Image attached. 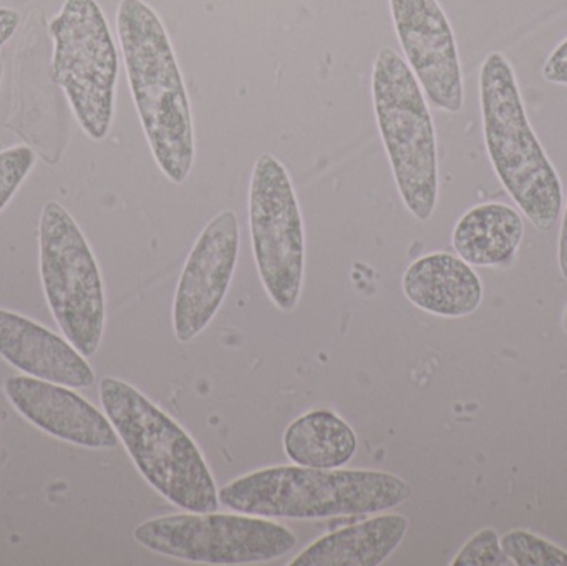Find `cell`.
Masks as SVG:
<instances>
[{
    "mask_svg": "<svg viewBox=\"0 0 567 566\" xmlns=\"http://www.w3.org/2000/svg\"><path fill=\"white\" fill-rule=\"evenodd\" d=\"M116 30L133 102L153 158L182 185L195 163V126L185 79L158 13L143 0H122Z\"/></svg>",
    "mask_w": 567,
    "mask_h": 566,
    "instance_id": "cell-1",
    "label": "cell"
},
{
    "mask_svg": "<svg viewBox=\"0 0 567 566\" xmlns=\"http://www.w3.org/2000/svg\"><path fill=\"white\" fill-rule=\"evenodd\" d=\"M412 494L409 482L389 472L284 465L229 482L219 491V504L256 517L326 521L382 514Z\"/></svg>",
    "mask_w": 567,
    "mask_h": 566,
    "instance_id": "cell-2",
    "label": "cell"
},
{
    "mask_svg": "<svg viewBox=\"0 0 567 566\" xmlns=\"http://www.w3.org/2000/svg\"><path fill=\"white\" fill-rule=\"evenodd\" d=\"M100 401L133 464L166 501L193 514L218 512L219 492L192 435L128 382L105 378Z\"/></svg>",
    "mask_w": 567,
    "mask_h": 566,
    "instance_id": "cell-3",
    "label": "cell"
},
{
    "mask_svg": "<svg viewBox=\"0 0 567 566\" xmlns=\"http://www.w3.org/2000/svg\"><path fill=\"white\" fill-rule=\"evenodd\" d=\"M480 100L486 150L499 182L526 218L549 231L561 216V179L533 132L515 70L503 53H489L483 62Z\"/></svg>",
    "mask_w": 567,
    "mask_h": 566,
    "instance_id": "cell-4",
    "label": "cell"
},
{
    "mask_svg": "<svg viewBox=\"0 0 567 566\" xmlns=\"http://www.w3.org/2000/svg\"><path fill=\"white\" fill-rule=\"evenodd\" d=\"M372 99L403 205L416 219L426 222L439 202L435 126L415 73L390 47L377 53Z\"/></svg>",
    "mask_w": 567,
    "mask_h": 566,
    "instance_id": "cell-5",
    "label": "cell"
},
{
    "mask_svg": "<svg viewBox=\"0 0 567 566\" xmlns=\"http://www.w3.org/2000/svg\"><path fill=\"white\" fill-rule=\"evenodd\" d=\"M53 82L90 138L109 135L115 115L118 49L96 0H65L50 20Z\"/></svg>",
    "mask_w": 567,
    "mask_h": 566,
    "instance_id": "cell-6",
    "label": "cell"
},
{
    "mask_svg": "<svg viewBox=\"0 0 567 566\" xmlns=\"http://www.w3.org/2000/svg\"><path fill=\"white\" fill-rule=\"evenodd\" d=\"M39 251L40 278L53 318L66 341L92 358L105 329V288L89 241L60 203L43 205Z\"/></svg>",
    "mask_w": 567,
    "mask_h": 566,
    "instance_id": "cell-7",
    "label": "cell"
},
{
    "mask_svg": "<svg viewBox=\"0 0 567 566\" xmlns=\"http://www.w3.org/2000/svg\"><path fill=\"white\" fill-rule=\"evenodd\" d=\"M133 538L153 554L206 565L265 564L297 545L296 535L284 525L238 512L152 518L135 528Z\"/></svg>",
    "mask_w": 567,
    "mask_h": 566,
    "instance_id": "cell-8",
    "label": "cell"
},
{
    "mask_svg": "<svg viewBox=\"0 0 567 566\" xmlns=\"http://www.w3.org/2000/svg\"><path fill=\"white\" fill-rule=\"evenodd\" d=\"M249 229L259 278L281 311L302 291L306 238L299 199L286 166L271 153L256 159L249 183Z\"/></svg>",
    "mask_w": 567,
    "mask_h": 566,
    "instance_id": "cell-9",
    "label": "cell"
},
{
    "mask_svg": "<svg viewBox=\"0 0 567 566\" xmlns=\"http://www.w3.org/2000/svg\"><path fill=\"white\" fill-rule=\"evenodd\" d=\"M239 222L231 209L203 229L189 251L173 301V329L182 344L202 335L221 309L239 256Z\"/></svg>",
    "mask_w": 567,
    "mask_h": 566,
    "instance_id": "cell-10",
    "label": "cell"
},
{
    "mask_svg": "<svg viewBox=\"0 0 567 566\" xmlns=\"http://www.w3.org/2000/svg\"><path fill=\"white\" fill-rule=\"evenodd\" d=\"M393 25L412 72L436 109H463L455 33L439 0H390Z\"/></svg>",
    "mask_w": 567,
    "mask_h": 566,
    "instance_id": "cell-11",
    "label": "cell"
},
{
    "mask_svg": "<svg viewBox=\"0 0 567 566\" xmlns=\"http://www.w3.org/2000/svg\"><path fill=\"white\" fill-rule=\"evenodd\" d=\"M3 389L20 415L60 441L86 449L118 445V434L109 418L63 385L16 375L7 379Z\"/></svg>",
    "mask_w": 567,
    "mask_h": 566,
    "instance_id": "cell-12",
    "label": "cell"
},
{
    "mask_svg": "<svg viewBox=\"0 0 567 566\" xmlns=\"http://www.w3.org/2000/svg\"><path fill=\"white\" fill-rule=\"evenodd\" d=\"M0 356L32 378L66 388H90L93 369L69 341L32 319L0 309Z\"/></svg>",
    "mask_w": 567,
    "mask_h": 566,
    "instance_id": "cell-13",
    "label": "cell"
},
{
    "mask_svg": "<svg viewBox=\"0 0 567 566\" xmlns=\"http://www.w3.org/2000/svg\"><path fill=\"white\" fill-rule=\"evenodd\" d=\"M405 298L440 318H465L482 305L483 286L460 256L436 251L413 261L402 279Z\"/></svg>",
    "mask_w": 567,
    "mask_h": 566,
    "instance_id": "cell-14",
    "label": "cell"
},
{
    "mask_svg": "<svg viewBox=\"0 0 567 566\" xmlns=\"http://www.w3.org/2000/svg\"><path fill=\"white\" fill-rule=\"evenodd\" d=\"M409 518L385 514L330 532L303 548L290 566H379L400 547Z\"/></svg>",
    "mask_w": 567,
    "mask_h": 566,
    "instance_id": "cell-15",
    "label": "cell"
},
{
    "mask_svg": "<svg viewBox=\"0 0 567 566\" xmlns=\"http://www.w3.org/2000/svg\"><path fill=\"white\" fill-rule=\"evenodd\" d=\"M525 223L512 206L483 203L466 212L453 229L455 251L470 266H505L515 258Z\"/></svg>",
    "mask_w": 567,
    "mask_h": 566,
    "instance_id": "cell-16",
    "label": "cell"
},
{
    "mask_svg": "<svg viewBox=\"0 0 567 566\" xmlns=\"http://www.w3.org/2000/svg\"><path fill=\"white\" fill-rule=\"evenodd\" d=\"M284 452L292 464L310 469H340L357 452V434L336 412L316 409L287 425Z\"/></svg>",
    "mask_w": 567,
    "mask_h": 566,
    "instance_id": "cell-17",
    "label": "cell"
},
{
    "mask_svg": "<svg viewBox=\"0 0 567 566\" xmlns=\"http://www.w3.org/2000/svg\"><path fill=\"white\" fill-rule=\"evenodd\" d=\"M503 552L513 565L567 566V552L525 531H513L502 538Z\"/></svg>",
    "mask_w": 567,
    "mask_h": 566,
    "instance_id": "cell-18",
    "label": "cell"
},
{
    "mask_svg": "<svg viewBox=\"0 0 567 566\" xmlns=\"http://www.w3.org/2000/svg\"><path fill=\"white\" fill-rule=\"evenodd\" d=\"M35 165V153L25 145L0 152V212L9 205L17 189Z\"/></svg>",
    "mask_w": 567,
    "mask_h": 566,
    "instance_id": "cell-19",
    "label": "cell"
},
{
    "mask_svg": "<svg viewBox=\"0 0 567 566\" xmlns=\"http://www.w3.org/2000/svg\"><path fill=\"white\" fill-rule=\"evenodd\" d=\"M508 562L502 547V538L492 528L478 532L458 552L452 566H499Z\"/></svg>",
    "mask_w": 567,
    "mask_h": 566,
    "instance_id": "cell-20",
    "label": "cell"
},
{
    "mask_svg": "<svg viewBox=\"0 0 567 566\" xmlns=\"http://www.w3.org/2000/svg\"><path fill=\"white\" fill-rule=\"evenodd\" d=\"M543 76L549 83L567 85V39L546 60L543 66Z\"/></svg>",
    "mask_w": 567,
    "mask_h": 566,
    "instance_id": "cell-21",
    "label": "cell"
},
{
    "mask_svg": "<svg viewBox=\"0 0 567 566\" xmlns=\"http://www.w3.org/2000/svg\"><path fill=\"white\" fill-rule=\"evenodd\" d=\"M20 25V13L9 7H0V47L6 45Z\"/></svg>",
    "mask_w": 567,
    "mask_h": 566,
    "instance_id": "cell-22",
    "label": "cell"
},
{
    "mask_svg": "<svg viewBox=\"0 0 567 566\" xmlns=\"http://www.w3.org/2000/svg\"><path fill=\"white\" fill-rule=\"evenodd\" d=\"M558 259L563 278L567 281V203L565 216H563L561 235H559Z\"/></svg>",
    "mask_w": 567,
    "mask_h": 566,
    "instance_id": "cell-23",
    "label": "cell"
},
{
    "mask_svg": "<svg viewBox=\"0 0 567 566\" xmlns=\"http://www.w3.org/2000/svg\"><path fill=\"white\" fill-rule=\"evenodd\" d=\"M2 76H3V63H2V60H0V83H2Z\"/></svg>",
    "mask_w": 567,
    "mask_h": 566,
    "instance_id": "cell-24",
    "label": "cell"
},
{
    "mask_svg": "<svg viewBox=\"0 0 567 566\" xmlns=\"http://www.w3.org/2000/svg\"><path fill=\"white\" fill-rule=\"evenodd\" d=\"M565 329H566V332H567V308H566V312H565Z\"/></svg>",
    "mask_w": 567,
    "mask_h": 566,
    "instance_id": "cell-25",
    "label": "cell"
}]
</instances>
